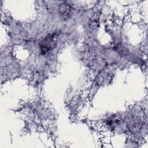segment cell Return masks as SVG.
I'll return each mask as SVG.
<instances>
[{"mask_svg": "<svg viewBox=\"0 0 148 148\" xmlns=\"http://www.w3.org/2000/svg\"><path fill=\"white\" fill-rule=\"evenodd\" d=\"M54 36L51 35L46 37L41 42L40 50L42 54L46 53L50 51L55 46Z\"/></svg>", "mask_w": 148, "mask_h": 148, "instance_id": "6da1fadb", "label": "cell"}, {"mask_svg": "<svg viewBox=\"0 0 148 148\" xmlns=\"http://www.w3.org/2000/svg\"><path fill=\"white\" fill-rule=\"evenodd\" d=\"M69 7L67 5H62L60 8V12L62 15H66L69 12Z\"/></svg>", "mask_w": 148, "mask_h": 148, "instance_id": "7a4b0ae2", "label": "cell"}]
</instances>
